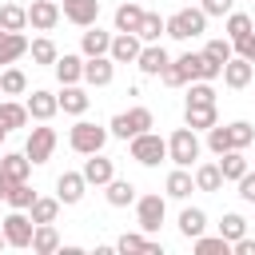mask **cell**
Returning a JSON list of instances; mask_svg holds the SVG:
<instances>
[{
    "label": "cell",
    "instance_id": "48",
    "mask_svg": "<svg viewBox=\"0 0 255 255\" xmlns=\"http://www.w3.org/2000/svg\"><path fill=\"white\" fill-rule=\"evenodd\" d=\"M199 8L207 16H227V12H235V0H199Z\"/></svg>",
    "mask_w": 255,
    "mask_h": 255
},
{
    "label": "cell",
    "instance_id": "37",
    "mask_svg": "<svg viewBox=\"0 0 255 255\" xmlns=\"http://www.w3.org/2000/svg\"><path fill=\"white\" fill-rule=\"evenodd\" d=\"M28 52H32V64H44V68H52V64L60 60V52H56V44H52L48 36L32 40V44H28Z\"/></svg>",
    "mask_w": 255,
    "mask_h": 255
},
{
    "label": "cell",
    "instance_id": "41",
    "mask_svg": "<svg viewBox=\"0 0 255 255\" xmlns=\"http://www.w3.org/2000/svg\"><path fill=\"white\" fill-rule=\"evenodd\" d=\"M219 235H223V239H231V243H235V239H243V235H247V219H243L239 211H227V215H223V223H219Z\"/></svg>",
    "mask_w": 255,
    "mask_h": 255
},
{
    "label": "cell",
    "instance_id": "55",
    "mask_svg": "<svg viewBox=\"0 0 255 255\" xmlns=\"http://www.w3.org/2000/svg\"><path fill=\"white\" fill-rule=\"evenodd\" d=\"M139 4H143V0H139Z\"/></svg>",
    "mask_w": 255,
    "mask_h": 255
},
{
    "label": "cell",
    "instance_id": "10",
    "mask_svg": "<svg viewBox=\"0 0 255 255\" xmlns=\"http://www.w3.org/2000/svg\"><path fill=\"white\" fill-rule=\"evenodd\" d=\"M60 12L68 24L76 28H92L96 16H100V0H60Z\"/></svg>",
    "mask_w": 255,
    "mask_h": 255
},
{
    "label": "cell",
    "instance_id": "31",
    "mask_svg": "<svg viewBox=\"0 0 255 255\" xmlns=\"http://www.w3.org/2000/svg\"><path fill=\"white\" fill-rule=\"evenodd\" d=\"M163 32H167V20H163L159 12H143V24H139V32H135V36H139L143 44H159V36H163Z\"/></svg>",
    "mask_w": 255,
    "mask_h": 255
},
{
    "label": "cell",
    "instance_id": "18",
    "mask_svg": "<svg viewBox=\"0 0 255 255\" xmlns=\"http://www.w3.org/2000/svg\"><path fill=\"white\" fill-rule=\"evenodd\" d=\"M84 187H88L84 171H64V175L56 179V195H60V203H68V207L84 199Z\"/></svg>",
    "mask_w": 255,
    "mask_h": 255
},
{
    "label": "cell",
    "instance_id": "12",
    "mask_svg": "<svg viewBox=\"0 0 255 255\" xmlns=\"http://www.w3.org/2000/svg\"><path fill=\"white\" fill-rule=\"evenodd\" d=\"M139 48H143V40H139L135 32H120V36H112L108 56H112L116 64H135V60H139Z\"/></svg>",
    "mask_w": 255,
    "mask_h": 255
},
{
    "label": "cell",
    "instance_id": "44",
    "mask_svg": "<svg viewBox=\"0 0 255 255\" xmlns=\"http://www.w3.org/2000/svg\"><path fill=\"white\" fill-rule=\"evenodd\" d=\"M207 147H211L215 155H223V151H231V131H227L223 124H215V128H207Z\"/></svg>",
    "mask_w": 255,
    "mask_h": 255
},
{
    "label": "cell",
    "instance_id": "45",
    "mask_svg": "<svg viewBox=\"0 0 255 255\" xmlns=\"http://www.w3.org/2000/svg\"><path fill=\"white\" fill-rule=\"evenodd\" d=\"M187 104H215V88H211V80H191Z\"/></svg>",
    "mask_w": 255,
    "mask_h": 255
},
{
    "label": "cell",
    "instance_id": "46",
    "mask_svg": "<svg viewBox=\"0 0 255 255\" xmlns=\"http://www.w3.org/2000/svg\"><path fill=\"white\" fill-rule=\"evenodd\" d=\"M227 131H231V147H247V143L255 139V128H251L247 120H235V124H227Z\"/></svg>",
    "mask_w": 255,
    "mask_h": 255
},
{
    "label": "cell",
    "instance_id": "54",
    "mask_svg": "<svg viewBox=\"0 0 255 255\" xmlns=\"http://www.w3.org/2000/svg\"><path fill=\"white\" fill-rule=\"evenodd\" d=\"M4 247H8V239H4V227H0V251H4Z\"/></svg>",
    "mask_w": 255,
    "mask_h": 255
},
{
    "label": "cell",
    "instance_id": "1",
    "mask_svg": "<svg viewBox=\"0 0 255 255\" xmlns=\"http://www.w3.org/2000/svg\"><path fill=\"white\" fill-rule=\"evenodd\" d=\"M167 159L175 163V167H191L195 159H199V135H195V128H175L171 135H167Z\"/></svg>",
    "mask_w": 255,
    "mask_h": 255
},
{
    "label": "cell",
    "instance_id": "17",
    "mask_svg": "<svg viewBox=\"0 0 255 255\" xmlns=\"http://www.w3.org/2000/svg\"><path fill=\"white\" fill-rule=\"evenodd\" d=\"M251 76H255V64H251V60H243V56H231V60L223 64V84H227V88H235V92H239V88H247V84H251Z\"/></svg>",
    "mask_w": 255,
    "mask_h": 255
},
{
    "label": "cell",
    "instance_id": "28",
    "mask_svg": "<svg viewBox=\"0 0 255 255\" xmlns=\"http://www.w3.org/2000/svg\"><path fill=\"white\" fill-rule=\"evenodd\" d=\"M179 231H183L187 239L203 235V231H207V211H203V207H183V211H179Z\"/></svg>",
    "mask_w": 255,
    "mask_h": 255
},
{
    "label": "cell",
    "instance_id": "4",
    "mask_svg": "<svg viewBox=\"0 0 255 255\" xmlns=\"http://www.w3.org/2000/svg\"><path fill=\"white\" fill-rule=\"evenodd\" d=\"M155 120H151V112L147 108H131V112H120V116H112V124H108V131L116 135V139H135L139 131H147Z\"/></svg>",
    "mask_w": 255,
    "mask_h": 255
},
{
    "label": "cell",
    "instance_id": "14",
    "mask_svg": "<svg viewBox=\"0 0 255 255\" xmlns=\"http://www.w3.org/2000/svg\"><path fill=\"white\" fill-rule=\"evenodd\" d=\"M24 104H28V116H32V120H40V124H48V120L60 112V96H52V92H44V88H36Z\"/></svg>",
    "mask_w": 255,
    "mask_h": 255
},
{
    "label": "cell",
    "instance_id": "29",
    "mask_svg": "<svg viewBox=\"0 0 255 255\" xmlns=\"http://www.w3.org/2000/svg\"><path fill=\"white\" fill-rule=\"evenodd\" d=\"M227 179H223V171H219V163H199L195 167V191H219Z\"/></svg>",
    "mask_w": 255,
    "mask_h": 255
},
{
    "label": "cell",
    "instance_id": "3",
    "mask_svg": "<svg viewBox=\"0 0 255 255\" xmlns=\"http://www.w3.org/2000/svg\"><path fill=\"white\" fill-rule=\"evenodd\" d=\"M108 128H100V124H92V120H80L72 131H68V143H72V151H80V155H96V151H104V143H108Z\"/></svg>",
    "mask_w": 255,
    "mask_h": 255
},
{
    "label": "cell",
    "instance_id": "53",
    "mask_svg": "<svg viewBox=\"0 0 255 255\" xmlns=\"http://www.w3.org/2000/svg\"><path fill=\"white\" fill-rule=\"evenodd\" d=\"M4 139H8V124L0 120V143H4Z\"/></svg>",
    "mask_w": 255,
    "mask_h": 255
},
{
    "label": "cell",
    "instance_id": "22",
    "mask_svg": "<svg viewBox=\"0 0 255 255\" xmlns=\"http://www.w3.org/2000/svg\"><path fill=\"white\" fill-rule=\"evenodd\" d=\"M183 124H187V128H195V131H207V128H215V124H219V112H215V104H187Z\"/></svg>",
    "mask_w": 255,
    "mask_h": 255
},
{
    "label": "cell",
    "instance_id": "38",
    "mask_svg": "<svg viewBox=\"0 0 255 255\" xmlns=\"http://www.w3.org/2000/svg\"><path fill=\"white\" fill-rule=\"evenodd\" d=\"M104 195H108V203H112V207H128V203H135V187H131L128 179H112Z\"/></svg>",
    "mask_w": 255,
    "mask_h": 255
},
{
    "label": "cell",
    "instance_id": "42",
    "mask_svg": "<svg viewBox=\"0 0 255 255\" xmlns=\"http://www.w3.org/2000/svg\"><path fill=\"white\" fill-rule=\"evenodd\" d=\"M251 28H255V24H251V16H247V12H227V40H231V44H235V40H243Z\"/></svg>",
    "mask_w": 255,
    "mask_h": 255
},
{
    "label": "cell",
    "instance_id": "33",
    "mask_svg": "<svg viewBox=\"0 0 255 255\" xmlns=\"http://www.w3.org/2000/svg\"><path fill=\"white\" fill-rule=\"evenodd\" d=\"M28 215H32V223H56V215H60V195H56V199L36 195V203L28 207Z\"/></svg>",
    "mask_w": 255,
    "mask_h": 255
},
{
    "label": "cell",
    "instance_id": "49",
    "mask_svg": "<svg viewBox=\"0 0 255 255\" xmlns=\"http://www.w3.org/2000/svg\"><path fill=\"white\" fill-rule=\"evenodd\" d=\"M235 56H243V60L255 64V32H247L243 40H235Z\"/></svg>",
    "mask_w": 255,
    "mask_h": 255
},
{
    "label": "cell",
    "instance_id": "47",
    "mask_svg": "<svg viewBox=\"0 0 255 255\" xmlns=\"http://www.w3.org/2000/svg\"><path fill=\"white\" fill-rule=\"evenodd\" d=\"M159 80H163L167 88H183V84H187V76H183V68H179L175 60H171V64H167V68L159 72Z\"/></svg>",
    "mask_w": 255,
    "mask_h": 255
},
{
    "label": "cell",
    "instance_id": "25",
    "mask_svg": "<svg viewBox=\"0 0 255 255\" xmlns=\"http://www.w3.org/2000/svg\"><path fill=\"white\" fill-rule=\"evenodd\" d=\"M108 48H112V32H104V28H88L84 32V40H80V52L92 60V56H108Z\"/></svg>",
    "mask_w": 255,
    "mask_h": 255
},
{
    "label": "cell",
    "instance_id": "32",
    "mask_svg": "<svg viewBox=\"0 0 255 255\" xmlns=\"http://www.w3.org/2000/svg\"><path fill=\"white\" fill-rule=\"evenodd\" d=\"M219 171H223V179H235V183H239V175L247 171L243 147H231V151H223V155H219Z\"/></svg>",
    "mask_w": 255,
    "mask_h": 255
},
{
    "label": "cell",
    "instance_id": "21",
    "mask_svg": "<svg viewBox=\"0 0 255 255\" xmlns=\"http://www.w3.org/2000/svg\"><path fill=\"white\" fill-rule=\"evenodd\" d=\"M143 4L139 0H124L120 8H116V32H139V24H143Z\"/></svg>",
    "mask_w": 255,
    "mask_h": 255
},
{
    "label": "cell",
    "instance_id": "35",
    "mask_svg": "<svg viewBox=\"0 0 255 255\" xmlns=\"http://www.w3.org/2000/svg\"><path fill=\"white\" fill-rule=\"evenodd\" d=\"M0 28L24 32V28H28V8H20V4H0Z\"/></svg>",
    "mask_w": 255,
    "mask_h": 255
},
{
    "label": "cell",
    "instance_id": "6",
    "mask_svg": "<svg viewBox=\"0 0 255 255\" xmlns=\"http://www.w3.org/2000/svg\"><path fill=\"white\" fill-rule=\"evenodd\" d=\"M163 215H167L163 195H139V199H135V223H139V231L155 235L159 223H163Z\"/></svg>",
    "mask_w": 255,
    "mask_h": 255
},
{
    "label": "cell",
    "instance_id": "50",
    "mask_svg": "<svg viewBox=\"0 0 255 255\" xmlns=\"http://www.w3.org/2000/svg\"><path fill=\"white\" fill-rule=\"evenodd\" d=\"M239 195H243L247 203H255V171H243V175H239Z\"/></svg>",
    "mask_w": 255,
    "mask_h": 255
},
{
    "label": "cell",
    "instance_id": "9",
    "mask_svg": "<svg viewBox=\"0 0 255 255\" xmlns=\"http://www.w3.org/2000/svg\"><path fill=\"white\" fill-rule=\"evenodd\" d=\"M52 151H56V131L52 128H32L28 131V143H24V155L32 163H48Z\"/></svg>",
    "mask_w": 255,
    "mask_h": 255
},
{
    "label": "cell",
    "instance_id": "13",
    "mask_svg": "<svg viewBox=\"0 0 255 255\" xmlns=\"http://www.w3.org/2000/svg\"><path fill=\"white\" fill-rule=\"evenodd\" d=\"M112 76H116V60H112V56H92V60H84V80H88L92 88H108Z\"/></svg>",
    "mask_w": 255,
    "mask_h": 255
},
{
    "label": "cell",
    "instance_id": "8",
    "mask_svg": "<svg viewBox=\"0 0 255 255\" xmlns=\"http://www.w3.org/2000/svg\"><path fill=\"white\" fill-rule=\"evenodd\" d=\"M0 227H4V239H8V247H32V235H36V223H32V215H24V211H16V207H12V215H8Z\"/></svg>",
    "mask_w": 255,
    "mask_h": 255
},
{
    "label": "cell",
    "instance_id": "43",
    "mask_svg": "<svg viewBox=\"0 0 255 255\" xmlns=\"http://www.w3.org/2000/svg\"><path fill=\"white\" fill-rule=\"evenodd\" d=\"M203 52H207V56H211V60L223 68V64L235 56V44H231V40H207V44H203Z\"/></svg>",
    "mask_w": 255,
    "mask_h": 255
},
{
    "label": "cell",
    "instance_id": "40",
    "mask_svg": "<svg viewBox=\"0 0 255 255\" xmlns=\"http://www.w3.org/2000/svg\"><path fill=\"white\" fill-rule=\"evenodd\" d=\"M191 243L199 255H227L231 251V239H223V235H195Z\"/></svg>",
    "mask_w": 255,
    "mask_h": 255
},
{
    "label": "cell",
    "instance_id": "20",
    "mask_svg": "<svg viewBox=\"0 0 255 255\" xmlns=\"http://www.w3.org/2000/svg\"><path fill=\"white\" fill-rule=\"evenodd\" d=\"M28 171H32V159H28L24 151H8V155H0V175H4L8 183H24Z\"/></svg>",
    "mask_w": 255,
    "mask_h": 255
},
{
    "label": "cell",
    "instance_id": "36",
    "mask_svg": "<svg viewBox=\"0 0 255 255\" xmlns=\"http://www.w3.org/2000/svg\"><path fill=\"white\" fill-rule=\"evenodd\" d=\"M0 120L8 124V131L12 128H24L32 116H28V104H16V100H0Z\"/></svg>",
    "mask_w": 255,
    "mask_h": 255
},
{
    "label": "cell",
    "instance_id": "52",
    "mask_svg": "<svg viewBox=\"0 0 255 255\" xmlns=\"http://www.w3.org/2000/svg\"><path fill=\"white\" fill-rule=\"evenodd\" d=\"M8 187H12V183H8L4 175H0V199H8Z\"/></svg>",
    "mask_w": 255,
    "mask_h": 255
},
{
    "label": "cell",
    "instance_id": "27",
    "mask_svg": "<svg viewBox=\"0 0 255 255\" xmlns=\"http://www.w3.org/2000/svg\"><path fill=\"white\" fill-rule=\"evenodd\" d=\"M32 251H36V255H56V251H60V231H56L52 223H36Z\"/></svg>",
    "mask_w": 255,
    "mask_h": 255
},
{
    "label": "cell",
    "instance_id": "26",
    "mask_svg": "<svg viewBox=\"0 0 255 255\" xmlns=\"http://www.w3.org/2000/svg\"><path fill=\"white\" fill-rule=\"evenodd\" d=\"M52 68H56V80H60V84H80V80H84V60L72 56V52H64Z\"/></svg>",
    "mask_w": 255,
    "mask_h": 255
},
{
    "label": "cell",
    "instance_id": "23",
    "mask_svg": "<svg viewBox=\"0 0 255 255\" xmlns=\"http://www.w3.org/2000/svg\"><path fill=\"white\" fill-rule=\"evenodd\" d=\"M24 52H28V36H24V32L0 28V64H16Z\"/></svg>",
    "mask_w": 255,
    "mask_h": 255
},
{
    "label": "cell",
    "instance_id": "5",
    "mask_svg": "<svg viewBox=\"0 0 255 255\" xmlns=\"http://www.w3.org/2000/svg\"><path fill=\"white\" fill-rule=\"evenodd\" d=\"M128 143H131V159L143 163V167H155L159 159H167V139L155 135V131H139V135L128 139Z\"/></svg>",
    "mask_w": 255,
    "mask_h": 255
},
{
    "label": "cell",
    "instance_id": "51",
    "mask_svg": "<svg viewBox=\"0 0 255 255\" xmlns=\"http://www.w3.org/2000/svg\"><path fill=\"white\" fill-rule=\"evenodd\" d=\"M231 251H235V255H255V239H247V235H243V239H235V243H231Z\"/></svg>",
    "mask_w": 255,
    "mask_h": 255
},
{
    "label": "cell",
    "instance_id": "15",
    "mask_svg": "<svg viewBox=\"0 0 255 255\" xmlns=\"http://www.w3.org/2000/svg\"><path fill=\"white\" fill-rule=\"evenodd\" d=\"M84 179L92 183V187H108L112 179H116V163L108 159V155H92V159H84Z\"/></svg>",
    "mask_w": 255,
    "mask_h": 255
},
{
    "label": "cell",
    "instance_id": "7",
    "mask_svg": "<svg viewBox=\"0 0 255 255\" xmlns=\"http://www.w3.org/2000/svg\"><path fill=\"white\" fill-rule=\"evenodd\" d=\"M175 64L183 68L187 84H191V80H215V76H223V68H219V64H215L207 52H183Z\"/></svg>",
    "mask_w": 255,
    "mask_h": 255
},
{
    "label": "cell",
    "instance_id": "16",
    "mask_svg": "<svg viewBox=\"0 0 255 255\" xmlns=\"http://www.w3.org/2000/svg\"><path fill=\"white\" fill-rule=\"evenodd\" d=\"M116 251H124V255H163V247H159L155 239H147V231L120 235V239H116Z\"/></svg>",
    "mask_w": 255,
    "mask_h": 255
},
{
    "label": "cell",
    "instance_id": "11",
    "mask_svg": "<svg viewBox=\"0 0 255 255\" xmlns=\"http://www.w3.org/2000/svg\"><path fill=\"white\" fill-rule=\"evenodd\" d=\"M60 0H32V8H28V24L36 28V32H52L56 24H60Z\"/></svg>",
    "mask_w": 255,
    "mask_h": 255
},
{
    "label": "cell",
    "instance_id": "39",
    "mask_svg": "<svg viewBox=\"0 0 255 255\" xmlns=\"http://www.w3.org/2000/svg\"><path fill=\"white\" fill-rule=\"evenodd\" d=\"M4 203H8V207H16V211H28V207L36 203V191L28 187V179H24V183H12V187H8V199H4Z\"/></svg>",
    "mask_w": 255,
    "mask_h": 255
},
{
    "label": "cell",
    "instance_id": "24",
    "mask_svg": "<svg viewBox=\"0 0 255 255\" xmlns=\"http://www.w3.org/2000/svg\"><path fill=\"white\" fill-rule=\"evenodd\" d=\"M88 104H92V96H88L80 84H64V92H60V112H68V116H84Z\"/></svg>",
    "mask_w": 255,
    "mask_h": 255
},
{
    "label": "cell",
    "instance_id": "30",
    "mask_svg": "<svg viewBox=\"0 0 255 255\" xmlns=\"http://www.w3.org/2000/svg\"><path fill=\"white\" fill-rule=\"evenodd\" d=\"M191 191H195V175H191L187 167H175V171L167 175V195H171V199H187Z\"/></svg>",
    "mask_w": 255,
    "mask_h": 255
},
{
    "label": "cell",
    "instance_id": "19",
    "mask_svg": "<svg viewBox=\"0 0 255 255\" xmlns=\"http://www.w3.org/2000/svg\"><path fill=\"white\" fill-rule=\"evenodd\" d=\"M135 64H139V72H143V76H159V72L171 64V56L163 52V44H143Z\"/></svg>",
    "mask_w": 255,
    "mask_h": 255
},
{
    "label": "cell",
    "instance_id": "34",
    "mask_svg": "<svg viewBox=\"0 0 255 255\" xmlns=\"http://www.w3.org/2000/svg\"><path fill=\"white\" fill-rule=\"evenodd\" d=\"M28 92V76L20 68H4L0 72V96H24Z\"/></svg>",
    "mask_w": 255,
    "mask_h": 255
},
{
    "label": "cell",
    "instance_id": "2",
    "mask_svg": "<svg viewBox=\"0 0 255 255\" xmlns=\"http://www.w3.org/2000/svg\"><path fill=\"white\" fill-rule=\"evenodd\" d=\"M207 32V12L203 8H179L167 16V36L171 40H191V36H203Z\"/></svg>",
    "mask_w": 255,
    "mask_h": 255
}]
</instances>
